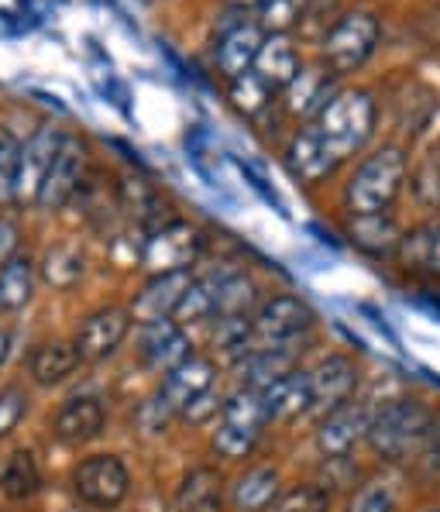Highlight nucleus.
I'll return each mask as SVG.
<instances>
[{
	"label": "nucleus",
	"mask_w": 440,
	"mask_h": 512,
	"mask_svg": "<svg viewBox=\"0 0 440 512\" xmlns=\"http://www.w3.org/2000/svg\"><path fill=\"white\" fill-rule=\"evenodd\" d=\"M437 416L434 409L420 399H392L368 423L365 440L372 451L385 461H403L427 444L430 430H434Z\"/></svg>",
	"instance_id": "obj_1"
},
{
	"label": "nucleus",
	"mask_w": 440,
	"mask_h": 512,
	"mask_svg": "<svg viewBox=\"0 0 440 512\" xmlns=\"http://www.w3.org/2000/svg\"><path fill=\"white\" fill-rule=\"evenodd\" d=\"M310 128L317 131V138L324 141V148L337 162L351 159L368 145V138L375 131V100L365 90L337 93L320 107L317 121Z\"/></svg>",
	"instance_id": "obj_2"
},
{
	"label": "nucleus",
	"mask_w": 440,
	"mask_h": 512,
	"mask_svg": "<svg viewBox=\"0 0 440 512\" xmlns=\"http://www.w3.org/2000/svg\"><path fill=\"white\" fill-rule=\"evenodd\" d=\"M406 183V159L399 148H382V152L368 155L355 169L348 189H344V203L355 217H375L385 214L392 203L399 200Z\"/></svg>",
	"instance_id": "obj_3"
},
{
	"label": "nucleus",
	"mask_w": 440,
	"mask_h": 512,
	"mask_svg": "<svg viewBox=\"0 0 440 512\" xmlns=\"http://www.w3.org/2000/svg\"><path fill=\"white\" fill-rule=\"evenodd\" d=\"M379 35H382V28H379V21H375V14H368V11L344 14L341 21L330 25L320 52H324L327 66L334 69L337 76L355 73L358 66H365L368 55L375 52Z\"/></svg>",
	"instance_id": "obj_4"
},
{
	"label": "nucleus",
	"mask_w": 440,
	"mask_h": 512,
	"mask_svg": "<svg viewBox=\"0 0 440 512\" xmlns=\"http://www.w3.org/2000/svg\"><path fill=\"white\" fill-rule=\"evenodd\" d=\"M73 485L86 506L114 509L131 492V471L117 454H93L73 471Z\"/></svg>",
	"instance_id": "obj_5"
},
{
	"label": "nucleus",
	"mask_w": 440,
	"mask_h": 512,
	"mask_svg": "<svg viewBox=\"0 0 440 512\" xmlns=\"http://www.w3.org/2000/svg\"><path fill=\"white\" fill-rule=\"evenodd\" d=\"M86 179V148L76 135H62L55 159L38 186L35 207L42 210H62L73 196H80V186Z\"/></svg>",
	"instance_id": "obj_6"
},
{
	"label": "nucleus",
	"mask_w": 440,
	"mask_h": 512,
	"mask_svg": "<svg viewBox=\"0 0 440 512\" xmlns=\"http://www.w3.org/2000/svg\"><path fill=\"white\" fill-rule=\"evenodd\" d=\"M62 141V131L55 124H38L31 135L18 145V176H14V203L35 207L38 186L55 159V148Z\"/></svg>",
	"instance_id": "obj_7"
},
{
	"label": "nucleus",
	"mask_w": 440,
	"mask_h": 512,
	"mask_svg": "<svg viewBox=\"0 0 440 512\" xmlns=\"http://www.w3.org/2000/svg\"><path fill=\"white\" fill-rule=\"evenodd\" d=\"M203 248L200 231L183 220H172L162 231H155L152 238L145 241V251H141V262L148 265L155 275L159 272H176V269H190Z\"/></svg>",
	"instance_id": "obj_8"
},
{
	"label": "nucleus",
	"mask_w": 440,
	"mask_h": 512,
	"mask_svg": "<svg viewBox=\"0 0 440 512\" xmlns=\"http://www.w3.org/2000/svg\"><path fill=\"white\" fill-rule=\"evenodd\" d=\"M131 334V313L121 306H104V310L90 313L76 330L73 348L80 354V361H104L124 344V337Z\"/></svg>",
	"instance_id": "obj_9"
},
{
	"label": "nucleus",
	"mask_w": 440,
	"mask_h": 512,
	"mask_svg": "<svg viewBox=\"0 0 440 512\" xmlns=\"http://www.w3.org/2000/svg\"><path fill=\"white\" fill-rule=\"evenodd\" d=\"M251 324L265 344H293L313 327V310L296 296H272L269 303L258 306Z\"/></svg>",
	"instance_id": "obj_10"
},
{
	"label": "nucleus",
	"mask_w": 440,
	"mask_h": 512,
	"mask_svg": "<svg viewBox=\"0 0 440 512\" xmlns=\"http://www.w3.org/2000/svg\"><path fill=\"white\" fill-rule=\"evenodd\" d=\"M141 358L155 368V372H172L176 365H183L190 358V337L183 334V324L172 317L152 320V324H141Z\"/></svg>",
	"instance_id": "obj_11"
},
{
	"label": "nucleus",
	"mask_w": 440,
	"mask_h": 512,
	"mask_svg": "<svg viewBox=\"0 0 440 512\" xmlns=\"http://www.w3.org/2000/svg\"><path fill=\"white\" fill-rule=\"evenodd\" d=\"M358 385V368L344 354H330L310 372V396L317 413H330V409L344 406Z\"/></svg>",
	"instance_id": "obj_12"
},
{
	"label": "nucleus",
	"mask_w": 440,
	"mask_h": 512,
	"mask_svg": "<svg viewBox=\"0 0 440 512\" xmlns=\"http://www.w3.org/2000/svg\"><path fill=\"white\" fill-rule=\"evenodd\" d=\"M104 423H107V403L100 396H93V392H83V396H73L59 406L52 430L62 444H86V440L100 437Z\"/></svg>",
	"instance_id": "obj_13"
},
{
	"label": "nucleus",
	"mask_w": 440,
	"mask_h": 512,
	"mask_svg": "<svg viewBox=\"0 0 440 512\" xmlns=\"http://www.w3.org/2000/svg\"><path fill=\"white\" fill-rule=\"evenodd\" d=\"M193 272L190 269H176V272H159L145 282V289L138 293L135 306H131V317L141 320V324H152V320H165L176 313L179 299L190 289Z\"/></svg>",
	"instance_id": "obj_14"
},
{
	"label": "nucleus",
	"mask_w": 440,
	"mask_h": 512,
	"mask_svg": "<svg viewBox=\"0 0 440 512\" xmlns=\"http://www.w3.org/2000/svg\"><path fill=\"white\" fill-rule=\"evenodd\" d=\"M368 423H372V413L361 403H344V406L330 409L327 420L320 423V430H317L320 454H327V458H344L358 440H365Z\"/></svg>",
	"instance_id": "obj_15"
},
{
	"label": "nucleus",
	"mask_w": 440,
	"mask_h": 512,
	"mask_svg": "<svg viewBox=\"0 0 440 512\" xmlns=\"http://www.w3.org/2000/svg\"><path fill=\"white\" fill-rule=\"evenodd\" d=\"M214 378H217L214 365H210L207 358H196V354H190L183 365H176L172 372H165L159 399L179 416L186 406L193 403V399H200L203 392L214 389Z\"/></svg>",
	"instance_id": "obj_16"
},
{
	"label": "nucleus",
	"mask_w": 440,
	"mask_h": 512,
	"mask_svg": "<svg viewBox=\"0 0 440 512\" xmlns=\"http://www.w3.org/2000/svg\"><path fill=\"white\" fill-rule=\"evenodd\" d=\"M262 38H265V31L258 28L255 21H238V25H231L217 38L214 62L220 73H224V80H234V76L248 73Z\"/></svg>",
	"instance_id": "obj_17"
},
{
	"label": "nucleus",
	"mask_w": 440,
	"mask_h": 512,
	"mask_svg": "<svg viewBox=\"0 0 440 512\" xmlns=\"http://www.w3.org/2000/svg\"><path fill=\"white\" fill-rule=\"evenodd\" d=\"M296 354L293 344H262V348H248L238 361V375L245 378L248 389H265V385L279 382L282 375L296 372Z\"/></svg>",
	"instance_id": "obj_18"
},
{
	"label": "nucleus",
	"mask_w": 440,
	"mask_h": 512,
	"mask_svg": "<svg viewBox=\"0 0 440 512\" xmlns=\"http://www.w3.org/2000/svg\"><path fill=\"white\" fill-rule=\"evenodd\" d=\"M251 73L269 90H286L289 80L300 73V59H296L289 35H265L255 52V62H251Z\"/></svg>",
	"instance_id": "obj_19"
},
{
	"label": "nucleus",
	"mask_w": 440,
	"mask_h": 512,
	"mask_svg": "<svg viewBox=\"0 0 440 512\" xmlns=\"http://www.w3.org/2000/svg\"><path fill=\"white\" fill-rule=\"evenodd\" d=\"M80 354L69 341H42L28 354V375L38 385H59L80 368Z\"/></svg>",
	"instance_id": "obj_20"
},
{
	"label": "nucleus",
	"mask_w": 440,
	"mask_h": 512,
	"mask_svg": "<svg viewBox=\"0 0 440 512\" xmlns=\"http://www.w3.org/2000/svg\"><path fill=\"white\" fill-rule=\"evenodd\" d=\"M286 162H289V169H293L296 176L306 179V183H320V179H327L330 172L337 169V159L327 152L324 141L317 138V131H313V128H303L300 135L289 141Z\"/></svg>",
	"instance_id": "obj_21"
},
{
	"label": "nucleus",
	"mask_w": 440,
	"mask_h": 512,
	"mask_svg": "<svg viewBox=\"0 0 440 512\" xmlns=\"http://www.w3.org/2000/svg\"><path fill=\"white\" fill-rule=\"evenodd\" d=\"M262 399L269 406L272 420H293V416H303L313 409V396H310V372H289L282 375L279 382L265 385Z\"/></svg>",
	"instance_id": "obj_22"
},
{
	"label": "nucleus",
	"mask_w": 440,
	"mask_h": 512,
	"mask_svg": "<svg viewBox=\"0 0 440 512\" xmlns=\"http://www.w3.org/2000/svg\"><path fill=\"white\" fill-rule=\"evenodd\" d=\"M224 506V478L217 468H193L176 495L179 512H220Z\"/></svg>",
	"instance_id": "obj_23"
},
{
	"label": "nucleus",
	"mask_w": 440,
	"mask_h": 512,
	"mask_svg": "<svg viewBox=\"0 0 440 512\" xmlns=\"http://www.w3.org/2000/svg\"><path fill=\"white\" fill-rule=\"evenodd\" d=\"M279 499V471L275 468H251L234 482L231 502L238 512H262Z\"/></svg>",
	"instance_id": "obj_24"
},
{
	"label": "nucleus",
	"mask_w": 440,
	"mask_h": 512,
	"mask_svg": "<svg viewBox=\"0 0 440 512\" xmlns=\"http://www.w3.org/2000/svg\"><path fill=\"white\" fill-rule=\"evenodd\" d=\"M258 303V286L238 269H220L217 286V310L214 317H251ZM210 317V320H214Z\"/></svg>",
	"instance_id": "obj_25"
},
{
	"label": "nucleus",
	"mask_w": 440,
	"mask_h": 512,
	"mask_svg": "<svg viewBox=\"0 0 440 512\" xmlns=\"http://www.w3.org/2000/svg\"><path fill=\"white\" fill-rule=\"evenodd\" d=\"M35 289V265L28 255H11L0 265V313H14L31 299Z\"/></svg>",
	"instance_id": "obj_26"
},
{
	"label": "nucleus",
	"mask_w": 440,
	"mask_h": 512,
	"mask_svg": "<svg viewBox=\"0 0 440 512\" xmlns=\"http://www.w3.org/2000/svg\"><path fill=\"white\" fill-rule=\"evenodd\" d=\"M327 100H330V80L324 69L306 66L286 86V107L293 110V114H320V107H324Z\"/></svg>",
	"instance_id": "obj_27"
},
{
	"label": "nucleus",
	"mask_w": 440,
	"mask_h": 512,
	"mask_svg": "<svg viewBox=\"0 0 440 512\" xmlns=\"http://www.w3.org/2000/svg\"><path fill=\"white\" fill-rule=\"evenodd\" d=\"M220 420L231 423V427L262 433L272 423V413L262 399V389H248L245 385V389H238L234 396H227L224 403H220Z\"/></svg>",
	"instance_id": "obj_28"
},
{
	"label": "nucleus",
	"mask_w": 440,
	"mask_h": 512,
	"mask_svg": "<svg viewBox=\"0 0 440 512\" xmlns=\"http://www.w3.org/2000/svg\"><path fill=\"white\" fill-rule=\"evenodd\" d=\"M217 286H220V272L200 275V279L190 282V289L179 299L176 313L172 317L183 320V324H196V320H210L217 310Z\"/></svg>",
	"instance_id": "obj_29"
},
{
	"label": "nucleus",
	"mask_w": 440,
	"mask_h": 512,
	"mask_svg": "<svg viewBox=\"0 0 440 512\" xmlns=\"http://www.w3.org/2000/svg\"><path fill=\"white\" fill-rule=\"evenodd\" d=\"M38 485H42V471H38L28 451H14L0 468V492L7 499H28V495L38 492Z\"/></svg>",
	"instance_id": "obj_30"
},
{
	"label": "nucleus",
	"mask_w": 440,
	"mask_h": 512,
	"mask_svg": "<svg viewBox=\"0 0 440 512\" xmlns=\"http://www.w3.org/2000/svg\"><path fill=\"white\" fill-rule=\"evenodd\" d=\"M227 97H231V104H234V110H238V114L258 117L265 107L272 104L275 90H269V86H265L248 69V73H241V76H234V80H227Z\"/></svg>",
	"instance_id": "obj_31"
},
{
	"label": "nucleus",
	"mask_w": 440,
	"mask_h": 512,
	"mask_svg": "<svg viewBox=\"0 0 440 512\" xmlns=\"http://www.w3.org/2000/svg\"><path fill=\"white\" fill-rule=\"evenodd\" d=\"M42 275L52 289L76 286L83 275V255L73 248H66V244H55V248L45 251V258H42Z\"/></svg>",
	"instance_id": "obj_32"
},
{
	"label": "nucleus",
	"mask_w": 440,
	"mask_h": 512,
	"mask_svg": "<svg viewBox=\"0 0 440 512\" xmlns=\"http://www.w3.org/2000/svg\"><path fill=\"white\" fill-rule=\"evenodd\" d=\"M306 14V0H265L258 7L255 25L265 31V35H286L293 25H300Z\"/></svg>",
	"instance_id": "obj_33"
},
{
	"label": "nucleus",
	"mask_w": 440,
	"mask_h": 512,
	"mask_svg": "<svg viewBox=\"0 0 440 512\" xmlns=\"http://www.w3.org/2000/svg\"><path fill=\"white\" fill-rule=\"evenodd\" d=\"M355 241L361 248H368L372 255H389L399 241V227L392 224L385 214H375V217H358V227H355Z\"/></svg>",
	"instance_id": "obj_34"
},
{
	"label": "nucleus",
	"mask_w": 440,
	"mask_h": 512,
	"mask_svg": "<svg viewBox=\"0 0 440 512\" xmlns=\"http://www.w3.org/2000/svg\"><path fill=\"white\" fill-rule=\"evenodd\" d=\"M413 196L420 207H440V141L423 155V162L413 172Z\"/></svg>",
	"instance_id": "obj_35"
},
{
	"label": "nucleus",
	"mask_w": 440,
	"mask_h": 512,
	"mask_svg": "<svg viewBox=\"0 0 440 512\" xmlns=\"http://www.w3.org/2000/svg\"><path fill=\"white\" fill-rule=\"evenodd\" d=\"M258 440H262V433L245 430V427H231V423H220V430L214 433V451L227 461H241L255 451Z\"/></svg>",
	"instance_id": "obj_36"
},
{
	"label": "nucleus",
	"mask_w": 440,
	"mask_h": 512,
	"mask_svg": "<svg viewBox=\"0 0 440 512\" xmlns=\"http://www.w3.org/2000/svg\"><path fill=\"white\" fill-rule=\"evenodd\" d=\"M275 512H330V495L320 485H296L282 495Z\"/></svg>",
	"instance_id": "obj_37"
},
{
	"label": "nucleus",
	"mask_w": 440,
	"mask_h": 512,
	"mask_svg": "<svg viewBox=\"0 0 440 512\" xmlns=\"http://www.w3.org/2000/svg\"><path fill=\"white\" fill-rule=\"evenodd\" d=\"M18 145L21 141L0 128V207L14 203V176H18Z\"/></svg>",
	"instance_id": "obj_38"
},
{
	"label": "nucleus",
	"mask_w": 440,
	"mask_h": 512,
	"mask_svg": "<svg viewBox=\"0 0 440 512\" xmlns=\"http://www.w3.org/2000/svg\"><path fill=\"white\" fill-rule=\"evenodd\" d=\"M396 492L389 482H368L358 488V495L351 499L348 512H396Z\"/></svg>",
	"instance_id": "obj_39"
},
{
	"label": "nucleus",
	"mask_w": 440,
	"mask_h": 512,
	"mask_svg": "<svg viewBox=\"0 0 440 512\" xmlns=\"http://www.w3.org/2000/svg\"><path fill=\"white\" fill-rule=\"evenodd\" d=\"M28 413V396L21 385H7L0 389V437H7Z\"/></svg>",
	"instance_id": "obj_40"
},
{
	"label": "nucleus",
	"mask_w": 440,
	"mask_h": 512,
	"mask_svg": "<svg viewBox=\"0 0 440 512\" xmlns=\"http://www.w3.org/2000/svg\"><path fill=\"white\" fill-rule=\"evenodd\" d=\"M413 244L420 248V251H416V262L427 265V269L434 272V275H440V220H437L434 227H430V231L416 234Z\"/></svg>",
	"instance_id": "obj_41"
},
{
	"label": "nucleus",
	"mask_w": 440,
	"mask_h": 512,
	"mask_svg": "<svg viewBox=\"0 0 440 512\" xmlns=\"http://www.w3.org/2000/svg\"><path fill=\"white\" fill-rule=\"evenodd\" d=\"M172 416H176V413L162 403L159 392H155V396L138 409V423H141V430H148V433H162L165 427H169Z\"/></svg>",
	"instance_id": "obj_42"
},
{
	"label": "nucleus",
	"mask_w": 440,
	"mask_h": 512,
	"mask_svg": "<svg viewBox=\"0 0 440 512\" xmlns=\"http://www.w3.org/2000/svg\"><path fill=\"white\" fill-rule=\"evenodd\" d=\"M214 413H220V399L214 396V389H210V392H203L200 399H193V403L186 406L179 416H183V420H190V423H207Z\"/></svg>",
	"instance_id": "obj_43"
},
{
	"label": "nucleus",
	"mask_w": 440,
	"mask_h": 512,
	"mask_svg": "<svg viewBox=\"0 0 440 512\" xmlns=\"http://www.w3.org/2000/svg\"><path fill=\"white\" fill-rule=\"evenodd\" d=\"M18 244H21V231L14 220L0 217V265L7 262L11 255H18Z\"/></svg>",
	"instance_id": "obj_44"
},
{
	"label": "nucleus",
	"mask_w": 440,
	"mask_h": 512,
	"mask_svg": "<svg viewBox=\"0 0 440 512\" xmlns=\"http://www.w3.org/2000/svg\"><path fill=\"white\" fill-rule=\"evenodd\" d=\"M420 451H423V458H427V468L440 471V420L434 423V430H430L427 444H423Z\"/></svg>",
	"instance_id": "obj_45"
},
{
	"label": "nucleus",
	"mask_w": 440,
	"mask_h": 512,
	"mask_svg": "<svg viewBox=\"0 0 440 512\" xmlns=\"http://www.w3.org/2000/svg\"><path fill=\"white\" fill-rule=\"evenodd\" d=\"M7 354H11V334H7V330L0 327V365L7 361Z\"/></svg>",
	"instance_id": "obj_46"
},
{
	"label": "nucleus",
	"mask_w": 440,
	"mask_h": 512,
	"mask_svg": "<svg viewBox=\"0 0 440 512\" xmlns=\"http://www.w3.org/2000/svg\"><path fill=\"white\" fill-rule=\"evenodd\" d=\"M231 7H238V11H251V7H262L265 0H227Z\"/></svg>",
	"instance_id": "obj_47"
},
{
	"label": "nucleus",
	"mask_w": 440,
	"mask_h": 512,
	"mask_svg": "<svg viewBox=\"0 0 440 512\" xmlns=\"http://www.w3.org/2000/svg\"><path fill=\"white\" fill-rule=\"evenodd\" d=\"M437 512H440V509H437Z\"/></svg>",
	"instance_id": "obj_48"
}]
</instances>
